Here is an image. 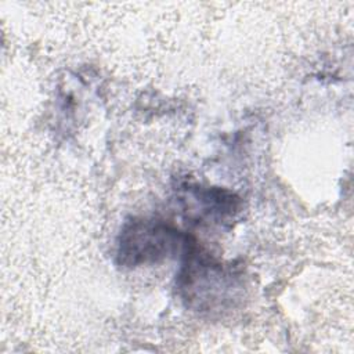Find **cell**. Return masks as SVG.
Listing matches in <instances>:
<instances>
[{
	"label": "cell",
	"instance_id": "6da1fadb",
	"mask_svg": "<svg viewBox=\"0 0 354 354\" xmlns=\"http://www.w3.org/2000/svg\"><path fill=\"white\" fill-rule=\"evenodd\" d=\"M189 236L176 227L156 218H133L127 221L118 239L116 257L123 267L159 263L184 252Z\"/></svg>",
	"mask_w": 354,
	"mask_h": 354
},
{
	"label": "cell",
	"instance_id": "7a4b0ae2",
	"mask_svg": "<svg viewBox=\"0 0 354 354\" xmlns=\"http://www.w3.org/2000/svg\"><path fill=\"white\" fill-rule=\"evenodd\" d=\"M183 253L185 260L178 275V289L183 299L189 306L203 310H210L227 299V292L232 288V274L202 252L192 239Z\"/></svg>",
	"mask_w": 354,
	"mask_h": 354
},
{
	"label": "cell",
	"instance_id": "3957f363",
	"mask_svg": "<svg viewBox=\"0 0 354 354\" xmlns=\"http://www.w3.org/2000/svg\"><path fill=\"white\" fill-rule=\"evenodd\" d=\"M181 199L187 203V212L194 213L196 218L216 223L232 218L241 203L239 198L230 191L191 184L184 188Z\"/></svg>",
	"mask_w": 354,
	"mask_h": 354
}]
</instances>
